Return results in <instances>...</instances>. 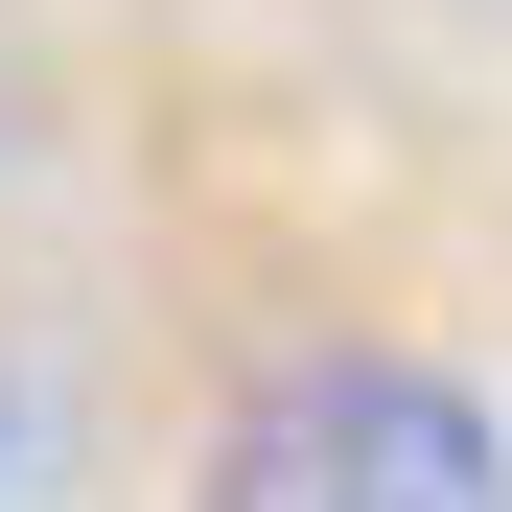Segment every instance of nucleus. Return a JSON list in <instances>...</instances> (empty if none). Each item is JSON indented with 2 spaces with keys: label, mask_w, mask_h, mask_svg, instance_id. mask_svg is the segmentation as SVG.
Wrapping results in <instances>:
<instances>
[{
  "label": "nucleus",
  "mask_w": 512,
  "mask_h": 512,
  "mask_svg": "<svg viewBox=\"0 0 512 512\" xmlns=\"http://www.w3.org/2000/svg\"><path fill=\"white\" fill-rule=\"evenodd\" d=\"M187 512H512V443H489V396L419 373V350H303V373H256L210 419Z\"/></svg>",
  "instance_id": "f257e3e1"
},
{
  "label": "nucleus",
  "mask_w": 512,
  "mask_h": 512,
  "mask_svg": "<svg viewBox=\"0 0 512 512\" xmlns=\"http://www.w3.org/2000/svg\"><path fill=\"white\" fill-rule=\"evenodd\" d=\"M0 489H24V373H0Z\"/></svg>",
  "instance_id": "f03ea898"
}]
</instances>
